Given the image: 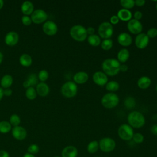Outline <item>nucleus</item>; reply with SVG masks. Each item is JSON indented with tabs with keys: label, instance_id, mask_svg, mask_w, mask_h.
<instances>
[{
	"label": "nucleus",
	"instance_id": "09e8293b",
	"mask_svg": "<svg viewBox=\"0 0 157 157\" xmlns=\"http://www.w3.org/2000/svg\"><path fill=\"white\" fill-rule=\"evenodd\" d=\"M128 69V67L126 64H120V71L121 72H126Z\"/></svg>",
	"mask_w": 157,
	"mask_h": 157
},
{
	"label": "nucleus",
	"instance_id": "bb28decb",
	"mask_svg": "<svg viewBox=\"0 0 157 157\" xmlns=\"http://www.w3.org/2000/svg\"><path fill=\"white\" fill-rule=\"evenodd\" d=\"M13 83V78L10 75H4L1 80V85L2 87L6 88H9Z\"/></svg>",
	"mask_w": 157,
	"mask_h": 157
},
{
	"label": "nucleus",
	"instance_id": "412c9836",
	"mask_svg": "<svg viewBox=\"0 0 157 157\" xmlns=\"http://www.w3.org/2000/svg\"><path fill=\"white\" fill-rule=\"evenodd\" d=\"M50 91V89L47 84L44 82H40L36 86V92L40 96H47Z\"/></svg>",
	"mask_w": 157,
	"mask_h": 157
},
{
	"label": "nucleus",
	"instance_id": "ea45409f",
	"mask_svg": "<svg viewBox=\"0 0 157 157\" xmlns=\"http://www.w3.org/2000/svg\"><path fill=\"white\" fill-rule=\"evenodd\" d=\"M21 21L24 25L29 26L31 24L32 20L31 19V17H29L28 15H23L21 18Z\"/></svg>",
	"mask_w": 157,
	"mask_h": 157
},
{
	"label": "nucleus",
	"instance_id": "c85d7f7f",
	"mask_svg": "<svg viewBox=\"0 0 157 157\" xmlns=\"http://www.w3.org/2000/svg\"><path fill=\"white\" fill-rule=\"evenodd\" d=\"M120 88L119 83L115 80H112L107 83L105 85V88L107 91H110V93H113L117 91Z\"/></svg>",
	"mask_w": 157,
	"mask_h": 157
},
{
	"label": "nucleus",
	"instance_id": "8fccbe9b",
	"mask_svg": "<svg viewBox=\"0 0 157 157\" xmlns=\"http://www.w3.org/2000/svg\"><path fill=\"white\" fill-rule=\"evenodd\" d=\"M23 157H36L34 155H33V154H31V153H26L24 155H23Z\"/></svg>",
	"mask_w": 157,
	"mask_h": 157
},
{
	"label": "nucleus",
	"instance_id": "de8ad7c7",
	"mask_svg": "<svg viewBox=\"0 0 157 157\" xmlns=\"http://www.w3.org/2000/svg\"><path fill=\"white\" fill-rule=\"evenodd\" d=\"M12 93V91L11 89L10 88H6L4 90V94L7 96H10Z\"/></svg>",
	"mask_w": 157,
	"mask_h": 157
},
{
	"label": "nucleus",
	"instance_id": "a878e982",
	"mask_svg": "<svg viewBox=\"0 0 157 157\" xmlns=\"http://www.w3.org/2000/svg\"><path fill=\"white\" fill-rule=\"evenodd\" d=\"M19 61L22 66L25 67H28L32 64V58L29 55L24 53L20 56Z\"/></svg>",
	"mask_w": 157,
	"mask_h": 157
},
{
	"label": "nucleus",
	"instance_id": "5701e85b",
	"mask_svg": "<svg viewBox=\"0 0 157 157\" xmlns=\"http://www.w3.org/2000/svg\"><path fill=\"white\" fill-rule=\"evenodd\" d=\"M151 83V80L150 77L147 76H142L137 80V86L139 88L145 90L148 88Z\"/></svg>",
	"mask_w": 157,
	"mask_h": 157
},
{
	"label": "nucleus",
	"instance_id": "f03ea898",
	"mask_svg": "<svg viewBox=\"0 0 157 157\" xmlns=\"http://www.w3.org/2000/svg\"><path fill=\"white\" fill-rule=\"evenodd\" d=\"M127 119L129 125L134 128H140L145 123V118L144 115L137 110L130 112Z\"/></svg>",
	"mask_w": 157,
	"mask_h": 157
},
{
	"label": "nucleus",
	"instance_id": "864d4df0",
	"mask_svg": "<svg viewBox=\"0 0 157 157\" xmlns=\"http://www.w3.org/2000/svg\"><path fill=\"white\" fill-rule=\"evenodd\" d=\"M4 5V1L2 0H0V9H2V7H3Z\"/></svg>",
	"mask_w": 157,
	"mask_h": 157
},
{
	"label": "nucleus",
	"instance_id": "393cba45",
	"mask_svg": "<svg viewBox=\"0 0 157 157\" xmlns=\"http://www.w3.org/2000/svg\"><path fill=\"white\" fill-rule=\"evenodd\" d=\"M87 41L88 44L93 47L99 46L101 43V37L97 34L88 36V37H87Z\"/></svg>",
	"mask_w": 157,
	"mask_h": 157
},
{
	"label": "nucleus",
	"instance_id": "4c0bfd02",
	"mask_svg": "<svg viewBox=\"0 0 157 157\" xmlns=\"http://www.w3.org/2000/svg\"><path fill=\"white\" fill-rule=\"evenodd\" d=\"M39 79L42 82H45L48 78V72L46 70H41L38 74Z\"/></svg>",
	"mask_w": 157,
	"mask_h": 157
},
{
	"label": "nucleus",
	"instance_id": "cd10ccee",
	"mask_svg": "<svg viewBox=\"0 0 157 157\" xmlns=\"http://www.w3.org/2000/svg\"><path fill=\"white\" fill-rule=\"evenodd\" d=\"M99 148V142L96 140H92L90 142H89L86 147L87 151L90 154L95 153L98 151Z\"/></svg>",
	"mask_w": 157,
	"mask_h": 157
},
{
	"label": "nucleus",
	"instance_id": "ddd939ff",
	"mask_svg": "<svg viewBox=\"0 0 157 157\" xmlns=\"http://www.w3.org/2000/svg\"><path fill=\"white\" fill-rule=\"evenodd\" d=\"M149 43V37L145 33H140L137 34L135 38L136 46L139 49L145 48Z\"/></svg>",
	"mask_w": 157,
	"mask_h": 157
},
{
	"label": "nucleus",
	"instance_id": "39448f33",
	"mask_svg": "<svg viewBox=\"0 0 157 157\" xmlns=\"http://www.w3.org/2000/svg\"><path fill=\"white\" fill-rule=\"evenodd\" d=\"M61 93L66 98H73L77 93V85L74 82H66L62 85L61 88Z\"/></svg>",
	"mask_w": 157,
	"mask_h": 157
},
{
	"label": "nucleus",
	"instance_id": "f704fd0d",
	"mask_svg": "<svg viewBox=\"0 0 157 157\" xmlns=\"http://www.w3.org/2000/svg\"><path fill=\"white\" fill-rule=\"evenodd\" d=\"M9 121H10L9 122L10 124L13 126V127L17 126H19V124L20 123V118L18 115L16 114H13L10 116Z\"/></svg>",
	"mask_w": 157,
	"mask_h": 157
},
{
	"label": "nucleus",
	"instance_id": "dca6fc26",
	"mask_svg": "<svg viewBox=\"0 0 157 157\" xmlns=\"http://www.w3.org/2000/svg\"><path fill=\"white\" fill-rule=\"evenodd\" d=\"M19 40V36L17 33L15 31L9 32L5 36V42L7 45L13 46L16 45Z\"/></svg>",
	"mask_w": 157,
	"mask_h": 157
},
{
	"label": "nucleus",
	"instance_id": "72a5a7b5",
	"mask_svg": "<svg viewBox=\"0 0 157 157\" xmlns=\"http://www.w3.org/2000/svg\"><path fill=\"white\" fill-rule=\"evenodd\" d=\"M26 96L29 100H33L36 98L37 92L33 87H29L26 91Z\"/></svg>",
	"mask_w": 157,
	"mask_h": 157
},
{
	"label": "nucleus",
	"instance_id": "7ed1b4c3",
	"mask_svg": "<svg viewBox=\"0 0 157 157\" xmlns=\"http://www.w3.org/2000/svg\"><path fill=\"white\" fill-rule=\"evenodd\" d=\"M69 34L71 37L77 42L84 41L88 36L86 29L80 25H76L73 26L70 29Z\"/></svg>",
	"mask_w": 157,
	"mask_h": 157
},
{
	"label": "nucleus",
	"instance_id": "e433bc0d",
	"mask_svg": "<svg viewBox=\"0 0 157 157\" xmlns=\"http://www.w3.org/2000/svg\"><path fill=\"white\" fill-rule=\"evenodd\" d=\"M27 151L28 153L34 155V154H36L39 151V147L37 144H31L28 147Z\"/></svg>",
	"mask_w": 157,
	"mask_h": 157
},
{
	"label": "nucleus",
	"instance_id": "c03bdc74",
	"mask_svg": "<svg viewBox=\"0 0 157 157\" xmlns=\"http://www.w3.org/2000/svg\"><path fill=\"white\" fill-rule=\"evenodd\" d=\"M86 33H87V34L90 36V35H93L94 34V33H95V29L93 27H88L87 29H86Z\"/></svg>",
	"mask_w": 157,
	"mask_h": 157
},
{
	"label": "nucleus",
	"instance_id": "20e7f679",
	"mask_svg": "<svg viewBox=\"0 0 157 157\" xmlns=\"http://www.w3.org/2000/svg\"><path fill=\"white\" fill-rule=\"evenodd\" d=\"M103 107L106 109H113L119 103L118 96L113 93H108L104 94L101 100Z\"/></svg>",
	"mask_w": 157,
	"mask_h": 157
},
{
	"label": "nucleus",
	"instance_id": "37998d69",
	"mask_svg": "<svg viewBox=\"0 0 157 157\" xmlns=\"http://www.w3.org/2000/svg\"><path fill=\"white\" fill-rule=\"evenodd\" d=\"M134 2H135V5L138 7H142L144 6V4H145V1L144 0H136V1H134Z\"/></svg>",
	"mask_w": 157,
	"mask_h": 157
},
{
	"label": "nucleus",
	"instance_id": "f3484780",
	"mask_svg": "<svg viewBox=\"0 0 157 157\" xmlns=\"http://www.w3.org/2000/svg\"><path fill=\"white\" fill-rule=\"evenodd\" d=\"M78 150L73 145H68L64 147L61 151L62 157H77Z\"/></svg>",
	"mask_w": 157,
	"mask_h": 157
},
{
	"label": "nucleus",
	"instance_id": "c9c22d12",
	"mask_svg": "<svg viewBox=\"0 0 157 157\" xmlns=\"http://www.w3.org/2000/svg\"><path fill=\"white\" fill-rule=\"evenodd\" d=\"M132 139H133L134 142L136 144H141L144 140V136L140 132L134 133V135H133Z\"/></svg>",
	"mask_w": 157,
	"mask_h": 157
},
{
	"label": "nucleus",
	"instance_id": "2eb2a0df",
	"mask_svg": "<svg viewBox=\"0 0 157 157\" xmlns=\"http://www.w3.org/2000/svg\"><path fill=\"white\" fill-rule=\"evenodd\" d=\"M118 42L122 46L128 47L132 42V39L131 35L127 33H121L117 37Z\"/></svg>",
	"mask_w": 157,
	"mask_h": 157
},
{
	"label": "nucleus",
	"instance_id": "6ab92c4d",
	"mask_svg": "<svg viewBox=\"0 0 157 157\" xmlns=\"http://www.w3.org/2000/svg\"><path fill=\"white\" fill-rule=\"evenodd\" d=\"M117 17L119 20L123 21H129L131 20L132 13L129 10L125 9H121L117 13Z\"/></svg>",
	"mask_w": 157,
	"mask_h": 157
},
{
	"label": "nucleus",
	"instance_id": "aec40b11",
	"mask_svg": "<svg viewBox=\"0 0 157 157\" xmlns=\"http://www.w3.org/2000/svg\"><path fill=\"white\" fill-rule=\"evenodd\" d=\"M21 10L25 15L28 16L29 15H31V13L34 11L33 4L31 1H26L23 2V4H21Z\"/></svg>",
	"mask_w": 157,
	"mask_h": 157
},
{
	"label": "nucleus",
	"instance_id": "9b49d317",
	"mask_svg": "<svg viewBox=\"0 0 157 157\" xmlns=\"http://www.w3.org/2000/svg\"><path fill=\"white\" fill-rule=\"evenodd\" d=\"M43 31L48 36H53L58 31V26L53 21H47L42 26Z\"/></svg>",
	"mask_w": 157,
	"mask_h": 157
},
{
	"label": "nucleus",
	"instance_id": "2f4dec72",
	"mask_svg": "<svg viewBox=\"0 0 157 157\" xmlns=\"http://www.w3.org/2000/svg\"><path fill=\"white\" fill-rule=\"evenodd\" d=\"M120 3L122 6L123 9L128 10L133 8L135 6V2L133 0H121L120 1Z\"/></svg>",
	"mask_w": 157,
	"mask_h": 157
},
{
	"label": "nucleus",
	"instance_id": "473e14b6",
	"mask_svg": "<svg viewBox=\"0 0 157 157\" xmlns=\"http://www.w3.org/2000/svg\"><path fill=\"white\" fill-rule=\"evenodd\" d=\"M101 48L104 50H109L113 46V41L110 39H104L101 43Z\"/></svg>",
	"mask_w": 157,
	"mask_h": 157
},
{
	"label": "nucleus",
	"instance_id": "3c124183",
	"mask_svg": "<svg viewBox=\"0 0 157 157\" xmlns=\"http://www.w3.org/2000/svg\"><path fill=\"white\" fill-rule=\"evenodd\" d=\"M3 95H4V90H2V88L0 87V100H1V99L2 98Z\"/></svg>",
	"mask_w": 157,
	"mask_h": 157
},
{
	"label": "nucleus",
	"instance_id": "b1692460",
	"mask_svg": "<svg viewBox=\"0 0 157 157\" xmlns=\"http://www.w3.org/2000/svg\"><path fill=\"white\" fill-rule=\"evenodd\" d=\"M130 56L129 52L128 49L126 48H122L117 53V60L120 63H125L128 61Z\"/></svg>",
	"mask_w": 157,
	"mask_h": 157
},
{
	"label": "nucleus",
	"instance_id": "7c9ffc66",
	"mask_svg": "<svg viewBox=\"0 0 157 157\" xmlns=\"http://www.w3.org/2000/svg\"><path fill=\"white\" fill-rule=\"evenodd\" d=\"M11 130V124L7 121H2L0 122V132L5 134L9 132Z\"/></svg>",
	"mask_w": 157,
	"mask_h": 157
},
{
	"label": "nucleus",
	"instance_id": "49530a36",
	"mask_svg": "<svg viewBox=\"0 0 157 157\" xmlns=\"http://www.w3.org/2000/svg\"><path fill=\"white\" fill-rule=\"evenodd\" d=\"M10 155L7 151L4 150H0V157H9Z\"/></svg>",
	"mask_w": 157,
	"mask_h": 157
},
{
	"label": "nucleus",
	"instance_id": "5fc2aeb1",
	"mask_svg": "<svg viewBox=\"0 0 157 157\" xmlns=\"http://www.w3.org/2000/svg\"><path fill=\"white\" fill-rule=\"evenodd\" d=\"M155 7H156V10H157V2H156V6H155Z\"/></svg>",
	"mask_w": 157,
	"mask_h": 157
},
{
	"label": "nucleus",
	"instance_id": "f257e3e1",
	"mask_svg": "<svg viewBox=\"0 0 157 157\" xmlns=\"http://www.w3.org/2000/svg\"><path fill=\"white\" fill-rule=\"evenodd\" d=\"M120 67V62L114 58H107L102 63L103 72L109 76H114L118 74Z\"/></svg>",
	"mask_w": 157,
	"mask_h": 157
},
{
	"label": "nucleus",
	"instance_id": "603ef678",
	"mask_svg": "<svg viewBox=\"0 0 157 157\" xmlns=\"http://www.w3.org/2000/svg\"><path fill=\"white\" fill-rule=\"evenodd\" d=\"M2 59H3V55H2V53L0 52V64L2 63Z\"/></svg>",
	"mask_w": 157,
	"mask_h": 157
},
{
	"label": "nucleus",
	"instance_id": "a18cd8bd",
	"mask_svg": "<svg viewBox=\"0 0 157 157\" xmlns=\"http://www.w3.org/2000/svg\"><path fill=\"white\" fill-rule=\"evenodd\" d=\"M150 131L151 132V133L155 136H157V124H153L151 129H150Z\"/></svg>",
	"mask_w": 157,
	"mask_h": 157
},
{
	"label": "nucleus",
	"instance_id": "4468645a",
	"mask_svg": "<svg viewBox=\"0 0 157 157\" xmlns=\"http://www.w3.org/2000/svg\"><path fill=\"white\" fill-rule=\"evenodd\" d=\"M12 134L13 137L18 140H24L27 136V132L26 129L20 126H15L12 130Z\"/></svg>",
	"mask_w": 157,
	"mask_h": 157
},
{
	"label": "nucleus",
	"instance_id": "a19ab883",
	"mask_svg": "<svg viewBox=\"0 0 157 157\" xmlns=\"http://www.w3.org/2000/svg\"><path fill=\"white\" fill-rule=\"evenodd\" d=\"M120 20L117 15H112L110 18V23L111 25H117L118 23Z\"/></svg>",
	"mask_w": 157,
	"mask_h": 157
},
{
	"label": "nucleus",
	"instance_id": "1a4fd4ad",
	"mask_svg": "<svg viewBox=\"0 0 157 157\" xmlns=\"http://www.w3.org/2000/svg\"><path fill=\"white\" fill-rule=\"evenodd\" d=\"M47 13L42 9H36L31 15V19L33 22L39 24L44 22L47 19Z\"/></svg>",
	"mask_w": 157,
	"mask_h": 157
},
{
	"label": "nucleus",
	"instance_id": "4be33fe9",
	"mask_svg": "<svg viewBox=\"0 0 157 157\" xmlns=\"http://www.w3.org/2000/svg\"><path fill=\"white\" fill-rule=\"evenodd\" d=\"M37 79L36 74L32 73L28 75L27 79L23 82V86L26 88L33 87V86H34L37 83Z\"/></svg>",
	"mask_w": 157,
	"mask_h": 157
},
{
	"label": "nucleus",
	"instance_id": "0eeeda50",
	"mask_svg": "<svg viewBox=\"0 0 157 157\" xmlns=\"http://www.w3.org/2000/svg\"><path fill=\"white\" fill-rule=\"evenodd\" d=\"M118 135L123 140H129L132 138L134 131L132 128L129 124H123L118 129Z\"/></svg>",
	"mask_w": 157,
	"mask_h": 157
},
{
	"label": "nucleus",
	"instance_id": "6e6552de",
	"mask_svg": "<svg viewBox=\"0 0 157 157\" xmlns=\"http://www.w3.org/2000/svg\"><path fill=\"white\" fill-rule=\"evenodd\" d=\"M99 146L102 151L109 153L114 150L116 147V143L112 138L106 137L102 138L99 140Z\"/></svg>",
	"mask_w": 157,
	"mask_h": 157
},
{
	"label": "nucleus",
	"instance_id": "58836bf2",
	"mask_svg": "<svg viewBox=\"0 0 157 157\" xmlns=\"http://www.w3.org/2000/svg\"><path fill=\"white\" fill-rule=\"evenodd\" d=\"M149 38H154L157 36V28H150L146 34Z\"/></svg>",
	"mask_w": 157,
	"mask_h": 157
},
{
	"label": "nucleus",
	"instance_id": "4d7b16f0",
	"mask_svg": "<svg viewBox=\"0 0 157 157\" xmlns=\"http://www.w3.org/2000/svg\"><path fill=\"white\" fill-rule=\"evenodd\" d=\"M54 157H60V156H54Z\"/></svg>",
	"mask_w": 157,
	"mask_h": 157
},
{
	"label": "nucleus",
	"instance_id": "79ce46f5",
	"mask_svg": "<svg viewBox=\"0 0 157 157\" xmlns=\"http://www.w3.org/2000/svg\"><path fill=\"white\" fill-rule=\"evenodd\" d=\"M134 17L135 20H137L139 21V20H140L142 17V12H140V11H136L134 13Z\"/></svg>",
	"mask_w": 157,
	"mask_h": 157
},
{
	"label": "nucleus",
	"instance_id": "6e6d98bb",
	"mask_svg": "<svg viewBox=\"0 0 157 157\" xmlns=\"http://www.w3.org/2000/svg\"><path fill=\"white\" fill-rule=\"evenodd\" d=\"M156 92H157V85H156Z\"/></svg>",
	"mask_w": 157,
	"mask_h": 157
},
{
	"label": "nucleus",
	"instance_id": "a211bd4d",
	"mask_svg": "<svg viewBox=\"0 0 157 157\" xmlns=\"http://www.w3.org/2000/svg\"><path fill=\"white\" fill-rule=\"evenodd\" d=\"M89 76L86 72L79 71L74 75V82L76 84H83L88 80Z\"/></svg>",
	"mask_w": 157,
	"mask_h": 157
},
{
	"label": "nucleus",
	"instance_id": "9d476101",
	"mask_svg": "<svg viewBox=\"0 0 157 157\" xmlns=\"http://www.w3.org/2000/svg\"><path fill=\"white\" fill-rule=\"evenodd\" d=\"M127 28L128 31L133 34H139L142 31V25L140 21L134 19L130 20L127 24Z\"/></svg>",
	"mask_w": 157,
	"mask_h": 157
},
{
	"label": "nucleus",
	"instance_id": "c756f323",
	"mask_svg": "<svg viewBox=\"0 0 157 157\" xmlns=\"http://www.w3.org/2000/svg\"><path fill=\"white\" fill-rule=\"evenodd\" d=\"M136 100L132 96H128L124 101V105L128 109H132L136 106Z\"/></svg>",
	"mask_w": 157,
	"mask_h": 157
},
{
	"label": "nucleus",
	"instance_id": "423d86ee",
	"mask_svg": "<svg viewBox=\"0 0 157 157\" xmlns=\"http://www.w3.org/2000/svg\"><path fill=\"white\" fill-rule=\"evenodd\" d=\"M98 32L99 36L101 38L104 39H110L113 33V28L112 25H111L110 22H102L99 25Z\"/></svg>",
	"mask_w": 157,
	"mask_h": 157
},
{
	"label": "nucleus",
	"instance_id": "f8f14e48",
	"mask_svg": "<svg viewBox=\"0 0 157 157\" xmlns=\"http://www.w3.org/2000/svg\"><path fill=\"white\" fill-rule=\"evenodd\" d=\"M93 80L94 83L99 86H104L108 82L107 75L101 71H97L93 75Z\"/></svg>",
	"mask_w": 157,
	"mask_h": 157
}]
</instances>
